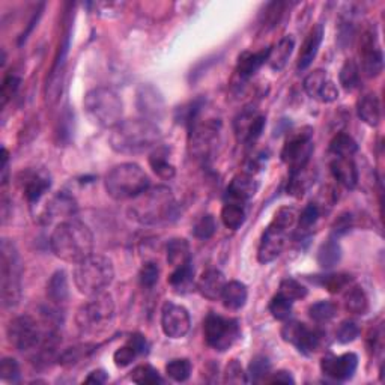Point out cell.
Returning a JSON list of instances; mask_svg holds the SVG:
<instances>
[{
  "mask_svg": "<svg viewBox=\"0 0 385 385\" xmlns=\"http://www.w3.org/2000/svg\"><path fill=\"white\" fill-rule=\"evenodd\" d=\"M161 130L148 119L122 121L114 128L109 137L110 148L125 156H139L158 148L161 142Z\"/></svg>",
  "mask_w": 385,
  "mask_h": 385,
  "instance_id": "obj_1",
  "label": "cell"
},
{
  "mask_svg": "<svg viewBox=\"0 0 385 385\" xmlns=\"http://www.w3.org/2000/svg\"><path fill=\"white\" fill-rule=\"evenodd\" d=\"M50 247L56 258L70 264H79L94 254V235L85 223L71 218L56 226L50 237Z\"/></svg>",
  "mask_w": 385,
  "mask_h": 385,
  "instance_id": "obj_2",
  "label": "cell"
},
{
  "mask_svg": "<svg viewBox=\"0 0 385 385\" xmlns=\"http://www.w3.org/2000/svg\"><path fill=\"white\" fill-rule=\"evenodd\" d=\"M133 200L128 212L134 222L143 226L168 223L176 217V202L169 187L157 185L148 188Z\"/></svg>",
  "mask_w": 385,
  "mask_h": 385,
  "instance_id": "obj_3",
  "label": "cell"
},
{
  "mask_svg": "<svg viewBox=\"0 0 385 385\" xmlns=\"http://www.w3.org/2000/svg\"><path fill=\"white\" fill-rule=\"evenodd\" d=\"M298 223V214L293 208L283 207L276 214L273 222L268 224L261 238L258 249V261L269 264L276 261L288 246L289 235L293 232Z\"/></svg>",
  "mask_w": 385,
  "mask_h": 385,
  "instance_id": "obj_4",
  "label": "cell"
},
{
  "mask_svg": "<svg viewBox=\"0 0 385 385\" xmlns=\"http://www.w3.org/2000/svg\"><path fill=\"white\" fill-rule=\"evenodd\" d=\"M23 264L16 244L4 238L0 246V297L5 309H14L21 301Z\"/></svg>",
  "mask_w": 385,
  "mask_h": 385,
  "instance_id": "obj_5",
  "label": "cell"
},
{
  "mask_svg": "<svg viewBox=\"0 0 385 385\" xmlns=\"http://www.w3.org/2000/svg\"><path fill=\"white\" fill-rule=\"evenodd\" d=\"M113 320L114 301L107 292L92 295L75 315V324L82 336H99L110 330Z\"/></svg>",
  "mask_w": 385,
  "mask_h": 385,
  "instance_id": "obj_6",
  "label": "cell"
},
{
  "mask_svg": "<svg viewBox=\"0 0 385 385\" xmlns=\"http://www.w3.org/2000/svg\"><path fill=\"white\" fill-rule=\"evenodd\" d=\"M114 278V268L109 258L102 254H91L75 264L74 283L80 293L92 295L106 292Z\"/></svg>",
  "mask_w": 385,
  "mask_h": 385,
  "instance_id": "obj_7",
  "label": "cell"
},
{
  "mask_svg": "<svg viewBox=\"0 0 385 385\" xmlns=\"http://www.w3.org/2000/svg\"><path fill=\"white\" fill-rule=\"evenodd\" d=\"M83 107L89 121L101 128H114L122 122L124 102L112 87H95L83 99Z\"/></svg>",
  "mask_w": 385,
  "mask_h": 385,
  "instance_id": "obj_8",
  "label": "cell"
},
{
  "mask_svg": "<svg viewBox=\"0 0 385 385\" xmlns=\"http://www.w3.org/2000/svg\"><path fill=\"white\" fill-rule=\"evenodd\" d=\"M151 187V179L136 163H122L106 176V190L114 200L136 199Z\"/></svg>",
  "mask_w": 385,
  "mask_h": 385,
  "instance_id": "obj_9",
  "label": "cell"
},
{
  "mask_svg": "<svg viewBox=\"0 0 385 385\" xmlns=\"http://www.w3.org/2000/svg\"><path fill=\"white\" fill-rule=\"evenodd\" d=\"M203 335L208 346L218 352H224L241 337V328L237 319L210 313L205 319Z\"/></svg>",
  "mask_w": 385,
  "mask_h": 385,
  "instance_id": "obj_10",
  "label": "cell"
},
{
  "mask_svg": "<svg viewBox=\"0 0 385 385\" xmlns=\"http://www.w3.org/2000/svg\"><path fill=\"white\" fill-rule=\"evenodd\" d=\"M44 335L45 332L41 330L40 324L29 315H21L12 319L6 330L8 342L20 352L36 351L40 348Z\"/></svg>",
  "mask_w": 385,
  "mask_h": 385,
  "instance_id": "obj_11",
  "label": "cell"
},
{
  "mask_svg": "<svg viewBox=\"0 0 385 385\" xmlns=\"http://www.w3.org/2000/svg\"><path fill=\"white\" fill-rule=\"evenodd\" d=\"M313 149L315 145L312 128H303V130L293 133L286 140L283 149H281V160L289 168V173L307 168Z\"/></svg>",
  "mask_w": 385,
  "mask_h": 385,
  "instance_id": "obj_12",
  "label": "cell"
},
{
  "mask_svg": "<svg viewBox=\"0 0 385 385\" xmlns=\"http://www.w3.org/2000/svg\"><path fill=\"white\" fill-rule=\"evenodd\" d=\"M281 337L305 355L315 354L319 349L320 343H322V335L319 331L310 330L305 324L298 322V320L286 322L281 328Z\"/></svg>",
  "mask_w": 385,
  "mask_h": 385,
  "instance_id": "obj_13",
  "label": "cell"
},
{
  "mask_svg": "<svg viewBox=\"0 0 385 385\" xmlns=\"http://www.w3.org/2000/svg\"><path fill=\"white\" fill-rule=\"evenodd\" d=\"M360 59L362 70L366 77H378L384 70V55L378 43L375 26L363 32L360 38Z\"/></svg>",
  "mask_w": 385,
  "mask_h": 385,
  "instance_id": "obj_14",
  "label": "cell"
},
{
  "mask_svg": "<svg viewBox=\"0 0 385 385\" xmlns=\"http://www.w3.org/2000/svg\"><path fill=\"white\" fill-rule=\"evenodd\" d=\"M191 318L184 305L172 301L164 303L161 309V328L164 335L170 339H183L188 335Z\"/></svg>",
  "mask_w": 385,
  "mask_h": 385,
  "instance_id": "obj_15",
  "label": "cell"
},
{
  "mask_svg": "<svg viewBox=\"0 0 385 385\" xmlns=\"http://www.w3.org/2000/svg\"><path fill=\"white\" fill-rule=\"evenodd\" d=\"M303 87L312 99L324 102V104H330L339 98L336 83L330 79L328 72L324 70H315L307 75L303 82Z\"/></svg>",
  "mask_w": 385,
  "mask_h": 385,
  "instance_id": "obj_16",
  "label": "cell"
},
{
  "mask_svg": "<svg viewBox=\"0 0 385 385\" xmlns=\"http://www.w3.org/2000/svg\"><path fill=\"white\" fill-rule=\"evenodd\" d=\"M358 367V357L354 352H346L343 355L327 354L320 362L322 374L335 381H348L354 376Z\"/></svg>",
  "mask_w": 385,
  "mask_h": 385,
  "instance_id": "obj_17",
  "label": "cell"
},
{
  "mask_svg": "<svg viewBox=\"0 0 385 385\" xmlns=\"http://www.w3.org/2000/svg\"><path fill=\"white\" fill-rule=\"evenodd\" d=\"M266 119L262 113L256 109H246L241 112L235 119V134L242 143H253L258 140L265 128Z\"/></svg>",
  "mask_w": 385,
  "mask_h": 385,
  "instance_id": "obj_18",
  "label": "cell"
},
{
  "mask_svg": "<svg viewBox=\"0 0 385 385\" xmlns=\"http://www.w3.org/2000/svg\"><path fill=\"white\" fill-rule=\"evenodd\" d=\"M68 48H70V35L67 33L65 36H63V40L59 45L58 56L55 59V63H53V67H51L50 75L47 79L45 95H47V101L50 102V104H55L60 92H62V83H63V74H65Z\"/></svg>",
  "mask_w": 385,
  "mask_h": 385,
  "instance_id": "obj_19",
  "label": "cell"
},
{
  "mask_svg": "<svg viewBox=\"0 0 385 385\" xmlns=\"http://www.w3.org/2000/svg\"><path fill=\"white\" fill-rule=\"evenodd\" d=\"M258 188H259V184L254 179L253 173H249V172L238 173L237 176H234V179L230 181L226 190L224 202H235V203L247 205L250 199H253L256 192H258Z\"/></svg>",
  "mask_w": 385,
  "mask_h": 385,
  "instance_id": "obj_20",
  "label": "cell"
},
{
  "mask_svg": "<svg viewBox=\"0 0 385 385\" xmlns=\"http://www.w3.org/2000/svg\"><path fill=\"white\" fill-rule=\"evenodd\" d=\"M24 196L31 205H35L41 200V197L51 187V178L44 170H29L24 173L21 181Z\"/></svg>",
  "mask_w": 385,
  "mask_h": 385,
  "instance_id": "obj_21",
  "label": "cell"
},
{
  "mask_svg": "<svg viewBox=\"0 0 385 385\" xmlns=\"http://www.w3.org/2000/svg\"><path fill=\"white\" fill-rule=\"evenodd\" d=\"M75 212H77V203L72 199V196L67 195V192H58V195L47 203V207L44 208L43 218L48 224L51 222L58 220V218L67 222V220H71Z\"/></svg>",
  "mask_w": 385,
  "mask_h": 385,
  "instance_id": "obj_22",
  "label": "cell"
},
{
  "mask_svg": "<svg viewBox=\"0 0 385 385\" xmlns=\"http://www.w3.org/2000/svg\"><path fill=\"white\" fill-rule=\"evenodd\" d=\"M137 106L148 121L160 119L164 114V101L160 92L153 86H142L137 94Z\"/></svg>",
  "mask_w": 385,
  "mask_h": 385,
  "instance_id": "obj_23",
  "label": "cell"
},
{
  "mask_svg": "<svg viewBox=\"0 0 385 385\" xmlns=\"http://www.w3.org/2000/svg\"><path fill=\"white\" fill-rule=\"evenodd\" d=\"M330 169L340 185L349 190L357 187L358 170L352 157H335L330 163Z\"/></svg>",
  "mask_w": 385,
  "mask_h": 385,
  "instance_id": "obj_24",
  "label": "cell"
},
{
  "mask_svg": "<svg viewBox=\"0 0 385 385\" xmlns=\"http://www.w3.org/2000/svg\"><path fill=\"white\" fill-rule=\"evenodd\" d=\"M226 278L224 274L220 271V269H207L205 271L199 281H197V291L200 292L202 297L208 298V300H218L222 297V292L226 286Z\"/></svg>",
  "mask_w": 385,
  "mask_h": 385,
  "instance_id": "obj_25",
  "label": "cell"
},
{
  "mask_svg": "<svg viewBox=\"0 0 385 385\" xmlns=\"http://www.w3.org/2000/svg\"><path fill=\"white\" fill-rule=\"evenodd\" d=\"M324 40V28L322 24H316L315 28L309 32L307 38L304 40V44L301 47L300 56H298V70L304 71L312 65V62L315 60L319 47L322 44Z\"/></svg>",
  "mask_w": 385,
  "mask_h": 385,
  "instance_id": "obj_26",
  "label": "cell"
},
{
  "mask_svg": "<svg viewBox=\"0 0 385 385\" xmlns=\"http://www.w3.org/2000/svg\"><path fill=\"white\" fill-rule=\"evenodd\" d=\"M269 56V48L256 51V53H251V51H244V53L238 59V65H237V72L239 75L241 80H249L251 77L261 70V67L268 60Z\"/></svg>",
  "mask_w": 385,
  "mask_h": 385,
  "instance_id": "obj_27",
  "label": "cell"
},
{
  "mask_svg": "<svg viewBox=\"0 0 385 385\" xmlns=\"http://www.w3.org/2000/svg\"><path fill=\"white\" fill-rule=\"evenodd\" d=\"M357 113L358 118H360L364 124L370 126H376L381 122V102L376 94L367 92L364 94L357 102Z\"/></svg>",
  "mask_w": 385,
  "mask_h": 385,
  "instance_id": "obj_28",
  "label": "cell"
},
{
  "mask_svg": "<svg viewBox=\"0 0 385 385\" xmlns=\"http://www.w3.org/2000/svg\"><path fill=\"white\" fill-rule=\"evenodd\" d=\"M47 297L55 305H63L70 300L68 276L63 269H58V271L50 277L47 283Z\"/></svg>",
  "mask_w": 385,
  "mask_h": 385,
  "instance_id": "obj_29",
  "label": "cell"
},
{
  "mask_svg": "<svg viewBox=\"0 0 385 385\" xmlns=\"http://www.w3.org/2000/svg\"><path fill=\"white\" fill-rule=\"evenodd\" d=\"M295 48V41L291 35H286L281 38V40L273 47L269 48V56L266 63L273 71H281L292 55V51Z\"/></svg>",
  "mask_w": 385,
  "mask_h": 385,
  "instance_id": "obj_30",
  "label": "cell"
},
{
  "mask_svg": "<svg viewBox=\"0 0 385 385\" xmlns=\"http://www.w3.org/2000/svg\"><path fill=\"white\" fill-rule=\"evenodd\" d=\"M222 301L223 305L229 310H239L247 303L249 291L247 286L241 283L238 280H232L226 283L223 292H222Z\"/></svg>",
  "mask_w": 385,
  "mask_h": 385,
  "instance_id": "obj_31",
  "label": "cell"
},
{
  "mask_svg": "<svg viewBox=\"0 0 385 385\" xmlns=\"http://www.w3.org/2000/svg\"><path fill=\"white\" fill-rule=\"evenodd\" d=\"M169 285L175 293H188L191 288L195 286V268H192V262L175 268L169 277Z\"/></svg>",
  "mask_w": 385,
  "mask_h": 385,
  "instance_id": "obj_32",
  "label": "cell"
},
{
  "mask_svg": "<svg viewBox=\"0 0 385 385\" xmlns=\"http://www.w3.org/2000/svg\"><path fill=\"white\" fill-rule=\"evenodd\" d=\"M342 259V249L336 237H330L325 239L318 250V264L324 269L335 268Z\"/></svg>",
  "mask_w": 385,
  "mask_h": 385,
  "instance_id": "obj_33",
  "label": "cell"
},
{
  "mask_svg": "<svg viewBox=\"0 0 385 385\" xmlns=\"http://www.w3.org/2000/svg\"><path fill=\"white\" fill-rule=\"evenodd\" d=\"M149 164L152 170L156 172L161 179H166V181H169V179L175 178L176 175L175 166L169 161V151L166 148L153 149V152L149 157Z\"/></svg>",
  "mask_w": 385,
  "mask_h": 385,
  "instance_id": "obj_34",
  "label": "cell"
},
{
  "mask_svg": "<svg viewBox=\"0 0 385 385\" xmlns=\"http://www.w3.org/2000/svg\"><path fill=\"white\" fill-rule=\"evenodd\" d=\"M191 262L190 244L184 238H173L168 244V264L175 269Z\"/></svg>",
  "mask_w": 385,
  "mask_h": 385,
  "instance_id": "obj_35",
  "label": "cell"
},
{
  "mask_svg": "<svg viewBox=\"0 0 385 385\" xmlns=\"http://www.w3.org/2000/svg\"><path fill=\"white\" fill-rule=\"evenodd\" d=\"M247 205L235 203V202H224V207L222 210V222L227 229L237 230L247 218Z\"/></svg>",
  "mask_w": 385,
  "mask_h": 385,
  "instance_id": "obj_36",
  "label": "cell"
},
{
  "mask_svg": "<svg viewBox=\"0 0 385 385\" xmlns=\"http://www.w3.org/2000/svg\"><path fill=\"white\" fill-rule=\"evenodd\" d=\"M346 310L354 315H366L369 310V298L362 286H352L345 292Z\"/></svg>",
  "mask_w": 385,
  "mask_h": 385,
  "instance_id": "obj_37",
  "label": "cell"
},
{
  "mask_svg": "<svg viewBox=\"0 0 385 385\" xmlns=\"http://www.w3.org/2000/svg\"><path fill=\"white\" fill-rule=\"evenodd\" d=\"M313 183V175L309 170V166L307 168L289 173V181H288V195L293 197H301L304 192L309 190V187Z\"/></svg>",
  "mask_w": 385,
  "mask_h": 385,
  "instance_id": "obj_38",
  "label": "cell"
},
{
  "mask_svg": "<svg viewBox=\"0 0 385 385\" xmlns=\"http://www.w3.org/2000/svg\"><path fill=\"white\" fill-rule=\"evenodd\" d=\"M358 151V145L355 140L349 136L340 133L335 136L330 143V152L335 157H352L354 153Z\"/></svg>",
  "mask_w": 385,
  "mask_h": 385,
  "instance_id": "obj_39",
  "label": "cell"
},
{
  "mask_svg": "<svg viewBox=\"0 0 385 385\" xmlns=\"http://www.w3.org/2000/svg\"><path fill=\"white\" fill-rule=\"evenodd\" d=\"M339 80L345 91L352 92L360 85V68L354 60H346L339 74Z\"/></svg>",
  "mask_w": 385,
  "mask_h": 385,
  "instance_id": "obj_40",
  "label": "cell"
},
{
  "mask_svg": "<svg viewBox=\"0 0 385 385\" xmlns=\"http://www.w3.org/2000/svg\"><path fill=\"white\" fill-rule=\"evenodd\" d=\"M337 315V305L331 301H318L309 307V316L318 324L330 322Z\"/></svg>",
  "mask_w": 385,
  "mask_h": 385,
  "instance_id": "obj_41",
  "label": "cell"
},
{
  "mask_svg": "<svg viewBox=\"0 0 385 385\" xmlns=\"http://www.w3.org/2000/svg\"><path fill=\"white\" fill-rule=\"evenodd\" d=\"M269 374H271V362H269L265 355L254 357L250 362L247 372L249 382L265 381L269 376Z\"/></svg>",
  "mask_w": 385,
  "mask_h": 385,
  "instance_id": "obj_42",
  "label": "cell"
},
{
  "mask_svg": "<svg viewBox=\"0 0 385 385\" xmlns=\"http://www.w3.org/2000/svg\"><path fill=\"white\" fill-rule=\"evenodd\" d=\"M131 381L136 384H143V385H157L163 384V378L160 376L158 370L156 367H152L151 364H140L133 369Z\"/></svg>",
  "mask_w": 385,
  "mask_h": 385,
  "instance_id": "obj_43",
  "label": "cell"
},
{
  "mask_svg": "<svg viewBox=\"0 0 385 385\" xmlns=\"http://www.w3.org/2000/svg\"><path fill=\"white\" fill-rule=\"evenodd\" d=\"M192 366L187 358H176L166 366V374L176 382H185L191 376Z\"/></svg>",
  "mask_w": 385,
  "mask_h": 385,
  "instance_id": "obj_44",
  "label": "cell"
},
{
  "mask_svg": "<svg viewBox=\"0 0 385 385\" xmlns=\"http://www.w3.org/2000/svg\"><path fill=\"white\" fill-rule=\"evenodd\" d=\"M307 292H309V291H307V288L304 285H301L298 280L291 278V277L281 280L280 289H278V293L283 295V297H286L292 303L305 298Z\"/></svg>",
  "mask_w": 385,
  "mask_h": 385,
  "instance_id": "obj_45",
  "label": "cell"
},
{
  "mask_svg": "<svg viewBox=\"0 0 385 385\" xmlns=\"http://www.w3.org/2000/svg\"><path fill=\"white\" fill-rule=\"evenodd\" d=\"M351 283H352V276L343 274V273L324 276V277H320V281H319V285L324 286L331 293H339L343 289H348Z\"/></svg>",
  "mask_w": 385,
  "mask_h": 385,
  "instance_id": "obj_46",
  "label": "cell"
},
{
  "mask_svg": "<svg viewBox=\"0 0 385 385\" xmlns=\"http://www.w3.org/2000/svg\"><path fill=\"white\" fill-rule=\"evenodd\" d=\"M92 348H95L94 345H79L74 346V348H68L59 357V363L62 366H74L91 354L94 351Z\"/></svg>",
  "mask_w": 385,
  "mask_h": 385,
  "instance_id": "obj_47",
  "label": "cell"
},
{
  "mask_svg": "<svg viewBox=\"0 0 385 385\" xmlns=\"http://www.w3.org/2000/svg\"><path fill=\"white\" fill-rule=\"evenodd\" d=\"M215 230H217L215 218L211 214H207V215L200 217L199 220L196 222V224L192 226V235H195L197 239L207 241L214 237Z\"/></svg>",
  "mask_w": 385,
  "mask_h": 385,
  "instance_id": "obj_48",
  "label": "cell"
},
{
  "mask_svg": "<svg viewBox=\"0 0 385 385\" xmlns=\"http://www.w3.org/2000/svg\"><path fill=\"white\" fill-rule=\"evenodd\" d=\"M292 304L293 303L291 300L283 297L281 293H277L273 297L271 303H269V312H271L276 319L286 320L292 313Z\"/></svg>",
  "mask_w": 385,
  "mask_h": 385,
  "instance_id": "obj_49",
  "label": "cell"
},
{
  "mask_svg": "<svg viewBox=\"0 0 385 385\" xmlns=\"http://www.w3.org/2000/svg\"><path fill=\"white\" fill-rule=\"evenodd\" d=\"M320 217V210L316 203H309L307 207L303 210V212L298 215V230L300 232H307L310 230Z\"/></svg>",
  "mask_w": 385,
  "mask_h": 385,
  "instance_id": "obj_50",
  "label": "cell"
},
{
  "mask_svg": "<svg viewBox=\"0 0 385 385\" xmlns=\"http://www.w3.org/2000/svg\"><path fill=\"white\" fill-rule=\"evenodd\" d=\"M140 283H142V286L151 289L156 286L158 283V278H160V266L156 262H146L143 264L142 269H140Z\"/></svg>",
  "mask_w": 385,
  "mask_h": 385,
  "instance_id": "obj_51",
  "label": "cell"
},
{
  "mask_svg": "<svg viewBox=\"0 0 385 385\" xmlns=\"http://www.w3.org/2000/svg\"><path fill=\"white\" fill-rule=\"evenodd\" d=\"M224 382L226 384H247L249 378L247 374L244 372L241 363L238 360L229 362L224 370Z\"/></svg>",
  "mask_w": 385,
  "mask_h": 385,
  "instance_id": "obj_52",
  "label": "cell"
},
{
  "mask_svg": "<svg viewBox=\"0 0 385 385\" xmlns=\"http://www.w3.org/2000/svg\"><path fill=\"white\" fill-rule=\"evenodd\" d=\"M0 378L8 382H18L20 381V366L14 358H4L0 362Z\"/></svg>",
  "mask_w": 385,
  "mask_h": 385,
  "instance_id": "obj_53",
  "label": "cell"
},
{
  "mask_svg": "<svg viewBox=\"0 0 385 385\" xmlns=\"http://www.w3.org/2000/svg\"><path fill=\"white\" fill-rule=\"evenodd\" d=\"M139 357V352L133 348L130 343H126L122 348H119L116 352L113 354V362L118 367L124 369L126 366H130L136 358Z\"/></svg>",
  "mask_w": 385,
  "mask_h": 385,
  "instance_id": "obj_54",
  "label": "cell"
},
{
  "mask_svg": "<svg viewBox=\"0 0 385 385\" xmlns=\"http://www.w3.org/2000/svg\"><path fill=\"white\" fill-rule=\"evenodd\" d=\"M358 336H360V328H358L354 320H345V322L339 327L336 335L337 340L343 345L352 343L354 340H357Z\"/></svg>",
  "mask_w": 385,
  "mask_h": 385,
  "instance_id": "obj_55",
  "label": "cell"
},
{
  "mask_svg": "<svg viewBox=\"0 0 385 385\" xmlns=\"http://www.w3.org/2000/svg\"><path fill=\"white\" fill-rule=\"evenodd\" d=\"M20 83H21L20 77H17L16 74H9L4 80L2 91H0V97H2V107H5L8 104V101L17 94Z\"/></svg>",
  "mask_w": 385,
  "mask_h": 385,
  "instance_id": "obj_56",
  "label": "cell"
},
{
  "mask_svg": "<svg viewBox=\"0 0 385 385\" xmlns=\"http://www.w3.org/2000/svg\"><path fill=\"white\" fill-rule=\"evenodd\" d=\"M352 227V215L349 212H345L340 217H337V220L332 224V237H342L345 234H348Z\"/></svg>",
  "mask_w": 385,
  "mask_h": 385,
  "instance_id": "obj_57",
  "label": "cell"
},
{
  "mask_svg": "<svg viewBox=\"0 0 385 385\" xmlns=\"http://www.w3.org/2000/svg\"><path fill=\"white\" fill-rule=\"evenodd\" d=\"M283 6L285 5L281 2L269 4L266 6V12H265V23L269 26H276V23L278 21V18L281 16V11H283Z\"/></svg>",
  "mask_w": 385,
  "mask_h": 385,
  "instance_id": "obj_58",
  "label": "cell"
},
{
  "mask_svg": "<svg viewBox=\"0 0 385 385\" xmlns=\"http://www.w3.org/2000/svg\"><path fill=\"white\" fill-rule=\"evenodd\" d=\"M126 343H130L133 348L139 352V355H143V354H148V349H149V343L146 340L145 336L139 335V332H136V335H131L130 339H128Z\"/></svg>",
  "mask_w": 385,
  "mask_h": 385,
  "instance_id": "obj_59",
  "label": "cell"
},
{
  "mask_svg": "<svg viewBox=\"0 0 385 385\" xmlns=\"http://www.w3.org/2000/svg\"><path fill=\"white\" fill-rule=\"evenodd\" d=\"M271 376H268L265 379V382H271V384H293L295 379L292 378V375L286 370H278L276 374H269Z\"/></svg>",
  "mask_w": 385,
  "mask_h": 385,
  "instance_id": "obj_60",
  "label": "cell"
},
{
  "mask_svg": "<svg viewBox=\"0 0 385 385\" xmlns=\"http://www.w3.org/2000/svg\"><path fill=\"white\" fill-rule=\"evenodd\" d=\"M107 379H109V376H107L106 372L98 369V370H94L92 374H89V376L85 379V382H87V384H106Z\"/></svg>",
  "mask_w": 385,
  "mask_h": 385,
  "instance_id": "obj_61",
  "label": "cell"
},
{
  "mask_svg": "<svg viewBox=\"0 0 385 385\" xmlns=\"http://www.w3.org/2000/svg\"><path fill=\"white\" fill-rule=\"evenodd\" d=\"M8 175H9V153L6 148H2V184L6 185L8 183Z\"/></svg>",
  "mask_w": 385,
  "mask_h": 385,
  "instance_id": "obj_62",
  "label": "cell"
}]
</instances>
